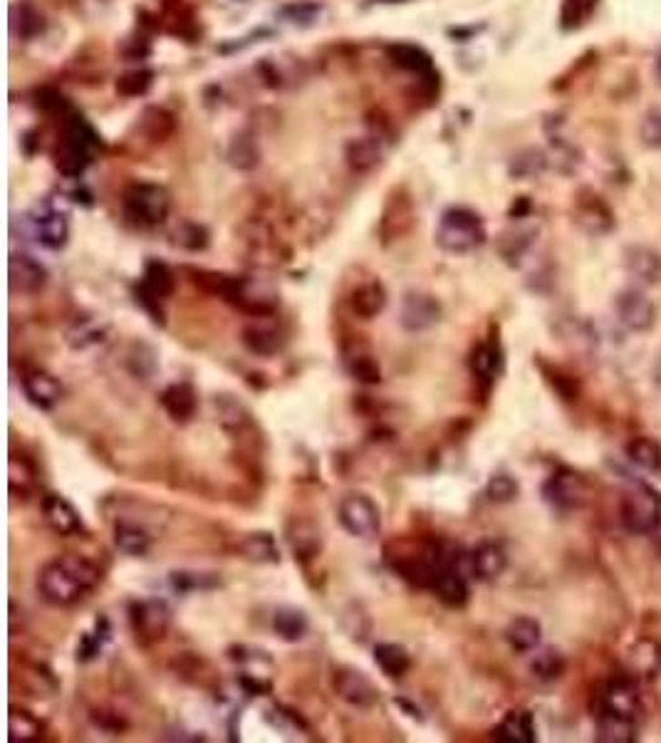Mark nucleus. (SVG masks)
Instances as JSON below:
<instances>
[{
    "label": "nucleus",
    "mask_w": 661,
    "mask_h": 743,
    "mask_svg": "<svg viewBox=\"0 0 661 743\" xmlns=\"http://www.w3.org/2000/svg\"><path fill=\"white\" fill-rule=\"evenodd\" d=\"M102 580L99 567L82 555H60L40 570L37 590L55 607H72L85 600Z\"/></svg>",
    "instance_id": "f257e3e1"
},
{
    "label": "nucleus",
    "mask_w": 661,
    "mask_h": 743,
    "mask_svg": "<svg viewBox=\"0 0 661 743\" xmlns=\"http://www.w3.org/2000/svg\"><path fill=\"white\" fill-rule=\"evenodd\" d=\"M97 144V134L92 132V127L82 117L70 115V119H65L62 137L55 149V167L60 168L65 177H80L92 164Z\"/></svg>",
    "instance_id": "f03ea898"
},
{
    "label": "nucleus",
    "mask_w": 661,
    "mask_h": 743,
    "mask_svg": "<svg viewBox=\"0 0 661 743\" xmlns=\"http://www.w3.org/2000/svg\"><path fill=\"white\" fill-rule=\"evenodd\" d=\"M485 240V226L481 216L471 209L456 206L441 216L436 229V243L449 253H471Z\"/></svg>",
    "instance_id": "7ed1b4c3"
},
{
    "label": "nucleus",
    "mask_w": 661,
    "mask_h": 743,
    "mask_svg": "<svg viewBox=\"0 0 661 743\" xmlns=\"http://www.w3.org/2000/svg\"><path fill=\"white\" fill-rule=\"evenodd\" d=\"M124 216L141 229H154L167 221L171 211V196L164 186L132 184L124 191Z\"/></svg>",
    "instance_id": "20e7f679"
},
{
    "label": "nucleus",
    "mask_w": 661,
    "mask_h": 743,
    "mask_svg": "<svg viewBox=\"0 0 661 743\" xmlns=\"http://www.w3.org/2000/svg\"><path fill=\"white\" fill-rule=\"evenodd\" d=\"M622 525L635 535H649L661 525V498L649 486H632L619 505Z\"/></svg>",
    "instance_id": "39448f33"
},
{
    "label": "nucleus",
    "mask_w": 661,
    "mask_h": 743,
    "mask_svg": "<svg viewBox=\"0 0 661 743\" xmlns=\"http://www.w3.org/2000/svg\"><path fill=\"white\" fill-rule=\"evenodd\" d=\"M337 518L342 528L354 538H371L381 528L380 505L371 501L367 494H347L340 501Z\"/></svg>",
    "instance_id": "423d86ee"
},
{
    "label": "nucleus",
    "mask_w": 661,
    "mask_h": 743,
    "mask_svg": "<svg viewBox=\"0 0 661 743\" xmlns=\"http://www.w3.org/2000/svg\"><path fill=\"white\" fill-rule=\"evenodd\" d=\"M129 622H132V632L141 645H154V642H161L167 637L171 615L161 600H141L132 605Z\"/></svg>",
    "instance_id": "0eeeda50"
},
{
    "label": "nucleus",
    "mask_w": 661,
    "mask_h": 743,
    "mask_svg": "<svg viewBox=\"0 0 661 743\" xmlns=\"http://www.w3.org/2000/svg\"><path fill=\"white\" fill-rule=\"evenodd\" d=\"M332 687H335L337 697L342 701H347L350 707L370 708L380 701V689H377V684H374L367 674L360 672V669H352V667H340V669H335Z\"/></svg>",
    "instance_id": "6e6552de"
},
{
    "label": "nucleus",
    "mask_w": 661,
    "mask_h": 743,
    "mask_svg": "<svg viewBox=\"0 0 661 743\" xmlns=\"http://www.w3.org/2000/svg\"><path fill=\"white\" fill-rule=\"evenodd\" d=\"M414 226V204L412 196L406 194V188H394L389 196L387 206L381 211L380 236L384 243L404 239L406 233Z\"/></svg>",
    "instance_id": "1a4fd4ad"
},
{
    "label": "nucleus",
    "mask_w": 661,
    "mask_h": 743,
    "mask_svg": "<svg viewBox=\"0 0 661 743\" xmlns=\"http://www.w3.org/2000/svg\"><path fill=\"white\" fill-rule=\"evenodd\" d=\"M615 312H617L619 322L632 332H649L656 322L654 302L636 288L619 292L617 300H615Z\"/></svg>",
    "instance_id": "9d476101"
},
{
    "label": "nucleus",
    "mask_w": 661,
    "mask_h": 743,
    "mask_svg": "<svg viewBox=\"0 0 661 743\" xmlns=\"http://www.w3.org/2000/svg\"><path fill=\"white\" fill-rule=\"evenodd\" d=\"M441 318V305L433 295L426 292H406L399 310V322L409 332H422L436 325Z\"/></svg>",
    "instance_id": "9b49d317"
},
{
    "label": "nucleus",
    "mask_w": 661,
    "mask_h": 743,
    "mask_svg": "<svg viewBox=\"0 0 661 743\" xmlns=\"http://www.w3.org/2000/svg\"><path fill=\"white\" fill-rule=\"evenodd\" d=\"M543 494H545L547 504H553L560 511H573V508H580L585 504L587 486H585L582 476H577L573 471H557V473L547 478Z\"/></svg>",
    "instance_id": "f8f14e48"
},
{
    "label": "nucleus",
    "mask_w": 661,
    "mask_h": 743,
    "mask_svg": "<svg viewBox=\"0 0 661 743\" xmlns=\"http://www.w3.org/2000/svg\"><path fill=\"white\" fill-rule=\"evenodd\" d=\"M43 518L57 535H65V538L67 535H77L85 528L77 508L67 498H62L57 494H50L43 498Z\"/></svg>",
    "instance_id": "ddd939ff"
},
{
    "label": "nucleus",
    "mask_w": 661,
    "mask_h": 743,
    "mask_svg": "<svg viewBox=\"0 0 661 743\" xmlns=\"http://www.w3.org/2000/svg\"><path fill=\"white\" fill-rule=\"evenodd\" d=\"M47 283V270L37 260H33L25 253H13L10 256V288L15 292L36 295Z\"/></svg>",
    "instance_id": "4468645a"
},
{
    "label": "nucleus",
    "mask_w": 661,
    "mask_h": 743,
    "mask_svg": "<svg viewBox=\"0 0 661 743\" xmlns=\"http://www.w3.org/2000/svg\"><path fill=\"white\" fill-rule=\"evenodd\" d=\"M600 711H615L622 717L636 718L639 714V691L632 679H612L602 691Z\"/></svg>",
    "instance_id": "2eb2a0df"
},
{
    "label": "nucleus",
    "mask_w": 661,
    "mask_h": 743,
    "mask_svg": "<svg viewBox=\"0 0 661 743\" xmlns=\"http://www.w3.org/2000/svg\"><path fill=\"white\" fill-rule=\"evenodd\" d=\"M161 407H164V412H167L174 422L186 424V422L196 414V407H198V399H196L194 387L186 384V382L168 384L167 390L161 392Z\"/></svg>",
    "instance_id": "dca6fc26"
},
{
    "label": "nucleus",
    "mask_w": 661,
    "mask_h": 743,
    "mask_svg": "<svg viewBox=\"0 0 661 743\" xmlns=\"http://www.w3.org/2000/svg\"><path fill=\"white\" fill-rule=\"evenodd\" d=\"M625 266L636 280L654 285L661 280V256L646 246H629L625 253Z\"/></svg>",
    "instance_id": "f3484780"
},
{
    "label": "nucleus",
    "mask_w": 661,
    "mask_h": 743,
    "mask_svg": "<svg viewBox=\"0 0 661 743\" xmlns=\"http://www.w3.org/2000/svg\"><path fill=\"white\" fill-rule=\"evenodd\" d=\"M508 567V555L498 543H481L473 553H471V573L478 580H495L501 577Z\"/></svg>",
    "instance_id": "a211bd4d"
},
{
    "label": "nucleus",
    "mask_w": 661,
    "mask_h": 743,
    "mask_svg": "<svg viewBox=\"0 0 661 743\" xmlns=\"http://www.w3.org/2000/svg\"><path fill=\"white\" fill-rule=\"evenodd\" d=\"M432 590L436 593V597H439L441 602H446L449 607H463L468 602L466 577H463V573H461L459 567L451 565V563H446V565L441 567V573L436 575V580H433Z\"/></svg>",
    "instance_id": "6ab92c4d"
},
{
    "label": "nucleus",
    "mask_w": 661,
    "mask_h": 743,
    "mask_svg": "<svg viewBox=\"0 0 661 743\" xmlns=\"http://www.w3.org/2000/svg\"><path fill=\"white\" fill-rule=\"evenodd\" d=\"M350 308L354 315L361 320H371L387 308V290L380 280H367V283L357 285L350 295Z\"/></svg>",
    "instance_id": "aec40b11"
},
{
    "label": "nucleus",
    "mask_w": 661,
    "mask_h": 743,
    "mask_svg": "<svg viewBox=\"0 0 661 743\" xmlns=\"http://www.w3.org/2000/svg\"><path fill=\"white\" fill-rule=\"evenodd\" d=\"M23 390L25 397L36 404L37 409H53L62 399V384L47 372H33L23 380Z\"/></svg>",
    "instance_id": "412c9836"
},
{
    "label": "nucleus",
    "mask_w": 661,
    "mask_h": 743,
    "mask_svg": "<svg viewBox=\"0 0 661 743\" xmlns=\"http://www.w3.org/2000/svg\"><path fill=\"white\" fill-rule=\"evenodd\" d=\"M36 239L40 246L60 250L70 239V223L60 211H45L36 219Z\"/></svg>",
    "instance_id": "4be33fe9"
},
{
    "label": "nucleus",
    "mask_w": 661,
    "mask_h": 743,
    "mask_svg": "<svg viewBox=\"0 0 661 743\" xmlns=\"http://www.w3.org/2000/svg\"><path fill=\"white\" fill-rule=\"evenodd\" d=\"M597 738L607 743L636 741V718L622 717L615 711H600L597 714Z\"/></svg>",
    "instance_id": "5701e85b"
},
{
    "label": "nucleus",
    "mask_w": 661,
    "mask_h": 743,
    "mask_svg": "<svg viewBox=\"0 0 661 743\" xmlns=\"http://www.w3.org/2000/svg\"><path fill=\"white\" fill-rule=\"evenodd\" d=\"M273 629L275 635L282 642H300L310 632V619L308 615L298 607H278L273 615Z\"/></svg>",
    "instance_id": "b1692460"
},
{
    "label": "nucleus",
    "mask_w": 661,
    "mask_h": 743,
    "mask_svg": "<svg viewBox=\"0 0 661 743\" xmlns=\"http://www.w3.org/2000/svg\"><path fill=\"white\" fill-rule=\"evenodd\" d=\"M374 662L389 679H402L412 669V656L402 645L394 642H380L374 645Z\"/></svg>",
    "instance_id": "393cba45"
},
{
    "label": "nucleus",
    "mask_w": 661,
    "mask_h": 743,
    "mask_svg": "<svg viewBox=\"0 0 661 743\" xmlns=\"http://www.w3.org/2000/svg\"><path fill=\"white\" fill-rule=\"evenodd\" d=\"M577 221L582 223V229L590 230L595 236H602L612 229V211H609L605 201H600V196H592V198H580L577 201Z\"/></svg>",
    "instance_id": "a878e982"
},
{
    "label": "nucleus",
    "mask_w": 661,
    "mask_h": 743,
    "mask_svg": "<svg viewBox=\"0 0 661 743\" xmlns=\"http://www.w3.org/2000/svg\"><path fill=\"white\" fill-rule=\"evenodd\" d=\"M505 639L515 652H533L543 639V627L535 617H515L505 629Z\"/></svg>",
    "instance_id": "bb28decb"
},
{
    "label": "nucleus",
    "mask_w": 661,
    "mask_h": 743,
    "mask_svg": "<svg viewBox=\"0 0 661 743\" xmlns=\"http://www.w3.org/2000/svg\"><path fill=\"white\" fill-rule=\"evenodd\" d=\"M389 55L394 65H399L402 70L414 72V75H422V77H432L433 65H432V55L422 50L419 45H392L389 47Z\"/></svg>",
    "instance_id": "cd10ccee"
},
{
    "label": "nucleus",
    "mask_w": 661,
    "mask_h": 743,
    "mask_svg": "<svg viewBox=\"0 0 661 743\" xmlns=\"http://www.w3.org/2000/svg\"><path fill=\"white\" fill-rule=\"evenodd\" d=\"M626 459L632 461L636 469L661 473V443L649 436H636L626 443Z\"/></svg>",
    "instance_id": "c85d7f7f"
},
{
    "label": "nucleus",
    "mask_w": 661,
    "mask_h": 743,
    "mask_svg": "<svg viewBox=\"0 0 661 743\" xmlns=\"http://www.w3.org/2000/svg\"><path fill=\"white\" fill-rule=\"evenodd\" d=\"M495 736L508 743H533L535 741V721L528 711H511L501 721Z\"/></svg>",
    "instance_id": "c756f323"
},
{
    "label": "nucleus",
    "mask_w": 661,
    "mask_h": 743,
    "mask_svg": "<svg viewBox=\"0 0 661 743\" xmlns=\"http://www.w3.org/2000/svg\"><path fill=\"white\" fill-rule=\"evenodd\" d=\"M115 543L127 555L144 557L151 548V535L137 523H117Z\"/></svg>",
    "instance_id": "7c9ffc66"
},
{
    "label": "nucleus",
    "mask_w": 661,
    "mask_h": 743,
    "mask_svg": "<svg viewBox=\"0 0 661 743\" xmlns=\"http://www.w3.org/2000/svg\"><path fill=\"white\" fill-rule=\"evenodd\" d=\"M629 662H632V672L639 677H654L661 669V645H656L654 639L636 642L629 652Z\"/></svg>",
    "instance_id": "2f4dec72"
},
{
    "label": "nucleus",
    "mask_w": 661,
    "mask_h": 743,
    "mask_svg": "<svg viewBox=\"0 0 661 743\" xmlns=\"http://www.w3.org/2000/svg\"><path fill=\"white\" fill-rule=\"evenodd\" d=\"M174 285H177V280H174V273L168 270V266H164L159 260L147 263L139 288H144V290L149 292V295H154V298L164 300V298H168V295L174 292Z\"/></svg>",
    "instance_id": "473e14b6"
},
{
    "label": "nucleus",
    "mask_w": 661,
    "mask_h": 743,
    "mask_svg": "<svg viewBox=\"0 0 661 743\" xmlns=\"http://www.w3.org/2000/svg\"><path fill=\"white\" fill-rule=\"evenodd\" d=\"M243 345L250 350L253 354H260V357H270L280 350L282 340L280 332H275L270 328H263V325H248L243 330Z\"/></svg>",
    "instance_id": "72a5a7b5"
},
{
    "label": "nucleus",
    "mask_w": 661,
    "mask_h": 743,
    "mask_svg": "<svg viewBox=\"0 0 661 743\" xmlns=\"http://www.w3.org/2000/svg\"><path fill=\"white\" fill-rule=\"evenodd\" d=\"M240 550L253 563H280V553H278V545H275V538L270 533H250L243 540Z\"/></svg>",
    "instance_id": "f704fd0d"
},
{
    "label": "nucleus",
    "mask_w": 661,
    "mask_h": 743,
    "mask_svg": "<svg viewBox=\"0 0 661 743\" xmlns=\"http://www.w3.org/2000/svg\"><path fill=\"white\" fill-rule=\"evenodd\" d=\"M43 736V724L25 708H10V741L27 743Z\"/></svg>",
    "instance_id": "c9c22d12"
},
{
    "label": "nucleus",
    "mask_w": 661,
    "mask_h": 743,
    "mask_svg": "<svg viewBox=\"0 0 661 743\" xmlns=\"http://www.w3.org/2000/svg\"><path fill=\"white\" fill-rule=\"evenodd\" d=\"M501 350L493 345V342H483L478 345L471 354V370L476 374L478 380L491 382L495 380V374L501 370Z\"/></svg>",
    "instance_id": "e433bc0d"
},
{
    "label": "nucleus",
    "mask_w": 661,
    "mask_h": 743,
    "mask_svg": "<svg viewBox=\"0 0 661 743\" xmlns=\"http://www.w3.org/2000/svg\"><path fill=\"white\" fill-rule=\"evenodd\" d=\"M139 127L144 129V134L149 137L151 142H164L174 134V117L168 115L167 109H159V107H149L139 119Z\"/></svg>",
    "instance_id": "4c0bfd02"
},
{
    "label": "nucleus",
    "mask_w": 661,
    "mask_h": 743,
    "mask_svg": "<svg viewBox=\"0 0 661 743\" xmlns=\"http://www.w3.org/2000/svg\"><path fill=\"white\" fill-rule=\"evenodd\" d=\"M381 149L380 144H374V139H354L347 147V161L354 171H370L380 164Z\"/></svg>",
    "instance_id": "58836bf2"
},
{
    "label": "nucleus",
    "mask_w": 661,
    "mask_h": 743,
    "mask_svg": "<svg viewBox=\"0 0 661 743\" xmlns=\"http://www.w3.org/2000/svg\"><path fill=\"white\" fill-rule=\"evenodd\" d=\"M563 672L564 662L563 656H560V652H555V649H545V652H540V655L533 659V674H535L538 679L553 681L557 679V677H563Z\"/></svg>",
    "instance_id": "ea45409f"
},
{
    "label": "nucleus",
    "mask_w": 661,
    "mask_h": 743,
    "mask_svg": "<svg viewBox=\"0 0 661 743\" xmlns=\"http://www.w3.org/2000/svg\"><path fill=\"white\" fill-rule=\"evenodd\" d=\"M485 494H488V498L495 501V504H508V501H513V498L518 495V481L513 476H508V473H495V476L488 481Z\"/></svg>",
    "instance_id": "a19ab883"
},
{
    "label": "nucleus",
    "mask_w": 661,
    "mask_h": 743,
    "mask_svg": "<svg viewBox=\"0 0 661 743\" xmlns=\"http://www.w3.org/2000/svg\"><path fill=\"white\" fill-rule=\"evenodd\" d=\"M151 77L154 75L149 70L129 72V75H124V77L117 80V92H122L124 97H139V95H144L151 87Z\"/></svg>",
    "instance_id": "79ce46f5"
},
{
    "label": "nucleus",
    "mask_w": 661,
    "mask_h": 743,
    "mask_svg": "<svg viewBox=\"0 0 661 743\" xmlns=\"http://www.w3.org/2000/svg\"><path fill=\"white\" fill-rule=\"evenodd\" d=\"M350 372H352L357 380L364 382V384H377V382H381L380 362H377L371 354H357V357H352Z\"/></svg>",
    "instance_id": "37998d69"
},
{
    "label": "nucleus",
    "mask_w": 661,
    "mask_h": 743,
    "mask_svg": "<svg viewBox=\"0 0 661 743\" xmlns=\"http://www.w3.org/2000/svg\"><path fill=\"white\" fill-rule=\"evenodd\" d=\"M282 15L295 25H312L322 15V8L315 3H300V5H290V8L282 10Z\"/></svg>",
    "instance_id": "c03bdc74"
},
{
    "label": "nucleus",
    "mask_w": 661,
    "mask_h": 743,
    "mask_svg": "<svg viewBox=\"0 0 661 743\" xmlns=\"http://www.w3.org/2000/svg\"><path fill=\"white\" fill-rule=\"evenodd\" d=\"M595 3H597V0H564L563 5L564 25L567 27L580 25L582 20L587 18L592 10H595Z\"/></svg>",
    "instance_id": "a18cd8bd"
},
{
    "label": "nucleus",
    "mask_w": 661,
    "mask_h": 743,
    "mask_svg": "<svg viewBox=\"0 0 661 743\" xmlns=\"http://www.w3.org/2000/svg\"><path fill=\"white\" fill-rule=\"evenodd\" d=\"M177 243L178 246L188 248V250H198V248H206L208 236H206V230H203L201 226H196V223H184V226L177 230Z\"/></svg>",
    "instance_id": "49530a36"
},
{
    "label": "nucleus",
    "mask_w": 661,
    "mask_h": 743,
    "mask_svg": "<svg viewBox=\"0 0 661 743\" xmlns=\"http://www.w3.org/2000/svg\"><path fill=\"white\" fill-rule=\"evenodd\" d=\"M642 139L646 147L661 149V112L652 109L649 115L642 119Z\"/></svg>",
    "instance_id": "de8ad7c7"
},
{
    "label": "nucleus",
    "mask_w": 661,
    "mask_h": 743,
    "mask_svg": "<svg viewBox=\"0 0 661 743\" xmlns=\"http://www.w3.org/2000/svg\"><path fill=\"white\" fill-rule=\"evenodd\" d=\"M15 10L20 13V25H18L20 37H33L36 33H40V27H43V18L37 15L36 10L30 8V5H15Z\"/></svg>",
    "instance_id": "09e8293b"
},
{
    "label": "nucleus",
    "mask_w": 661,
    "mask_h": 743,
    "mask_svg": "<svg viewBox=\"0 0 661 743\" xmlns=\"http://www.w3.org/2000/svg\"><path fill=\"white\" fill-rule=\"evenodd\" d=\"M656 384L661 387V357H659V362H656Z\"/></svg>",
    "instance_id": "8fccbe9b"
},
{
    "label": "nucleus",
    "mask_w": 661,
    "mask_h": 743,
    "mask_svg": "<svg viewBox=\"0 0 661 743\" xmlns=\"http://www.w3.org/2000/svg\"><path fill=\"white\" fill-rule=\"evenodd\" d=\"M656 75L661 77V57H659V62H656Z\"/></svg>",
    "instance_id": "3c124183"
}]
</instances>
